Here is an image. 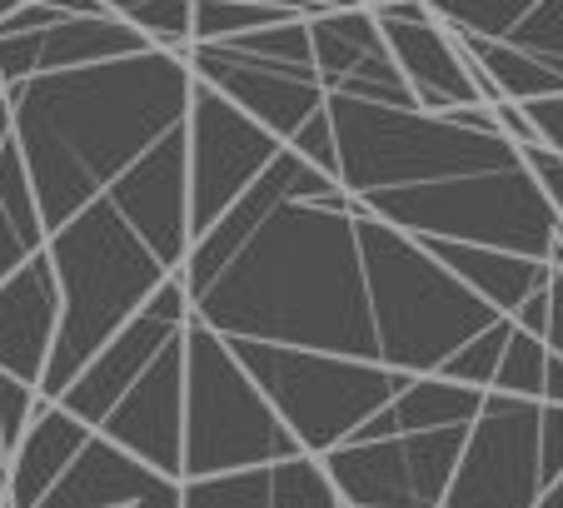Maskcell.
Listing matches in <instances>:
<instances>
[{
    "label": "cell",
    "instance_id": "cell-1",
    "mask_svg": "<svg viewBox=\"0 0 563 508\" xmlns=\"http://www.w3.org/2000/svg\"><path fill=\"white\" fill-rule=\"evenodd\" d=\"M180 279L224 339L543 399L549 344L289 145L195 234Z\"/></svg>",
    "mask_w": 563,
    "mask_h": 508
},
{
    "label": "cell",
    "instance_id": "cell-2",
    "mask_svg": "<svg viewBox=\"0 0 563 508\" xmlns=\"http://www.w3.org/2000/svg\"><path fill=\"white\" fill-rule=\"evenodd\" d=\"M195 70L185 51L106 55L5 90L11 125L60 279V334L45 399L86 369L185 269L190 230Z\"/></svg>",
    "mask_w": 563,
    "mask_h": 508
},
{
    "label": "cell",
    "instance_id": "cell-3",
    "mask_svg": "<svg viewBox=\"0 0 563 508\" xmlns=\"http://www.w3.org/2000/svg\"><path fill=\"white\" fill-rule=\"evenodd\" d=\"M334 180L415 240L494 244L563 265V224L533 175L529 145L504 135L494 106L419 110L330 96Z\"/></svg>",
    "mask_w": 563,
    "mask_h": 508
},
{
    "label": "cell",
    "instance_id": "cell-4",
    "mask_svg": "<svg viewBox=\"0 0 563 508\" xmlns=\"http://www.w3.org/2000/svg\"><path fill=\"white\" fill-rule=\"evenodd\" d=\"M344 508H444L489 389L230 339Z\"/></svg>",
    "mask_w": 563,
    "mask_h": 508
},
{
    "label": "cell",
    "instance_id": "cell-5",
    "mask_svg": "<svg viewBox=\"0 0 563 508\" xmlns=\"http://www.w3.org/2000/svg\"><path fill=\"white\" fill-rule=\"evenodd\" d=\"M200 309L170 275L140 314L65 384L55 404L90 423L110 444L130 449L165 478H185V399H190V339Z\"/></svg>",
    "mask_w": 563,
    "mask_h": 508
},
{
    "label": "cell",
    "instance_id": "cell-6",
    "mask_svg": "<svg viewBox=\"0 0 563 508\" xmlns=\"http://www.w3.org/2000/svg\"><path fill=\"white\" fill-rule=\"evenodd\" d=\"M185 55H190L195 80L220 90L255 125H265L279 145L305 155L324 175L340 169L330 90H324V75H319V60H314L309 15H285V21L230 35V41L190 45Z\"/></svg>",
    "mask_w": 563,
    "mask_h": 508
},
{
    "label": "cell",
    "instance_id": "cell-7",
    "mask_svg": "<svg viewBox=\"0 0 563 508\" xmlns=\"http://www.w3.org/2000/svg\"><path fill=\"white\" fill-rule=\"evenodd\" d=\"M305 454L289 423L265 399L234 344L195 319L190 339V399H185V478L240 474Z\"/></svg>",
    "mask_w": 563,
    "mask_h": 508
},
{
    "label": "cell",
    "instance_id": "cell-8",
    "mask_svg": "<svg viewBox=\"0 0 563 508\" xmlns=\"http://www.w3.org/2000/svg\"><path fill=\"white\" fill-rule=\"evenodd\" d=\"M504 100L563 96V0H424Z\"/></svg>",
    "mask_w": 563,
    "mask_h": 508
},
{
    "label": "cell",
    "instance_id": "cell-9",
    "mask_svg": "<svg viewBox=\"0 0 563 508\" xmlns=\"http://www.w3.org/2000/svg\"><path fill=\"white\" fill-rule=\"evenodd\" d=\"M543 488V399L489 389L444 508H533Z\"/></svg>",
    "mask_w": 563,
    "mask_h": 508
},
{
    "label": "cell",
    "instance_id": "cell-10",
    "mask_svg": "<svg viewBox=\"0 0 563 508\" xmlns=\"http://www.w3.org/2000/svg\"><path fill=\"white\" fill-rule=\"evenodd\" d=\"M279 140L245 115L240 106L195 85V120H190V230L200 234L234 195H245L260 180V169L279 155Z\"/></svg>",
    "mask_w": 563,
    "mask_h": 508
},
{
    "label": "cell",
    "instance_id": "cell-11",
    "mask_svg": "<svg viewBox=\"0 0 563 508\" xmlns=\"http://www.w3.org/2000/svg\"><path fill=\"white\" fill-rule=\"evenodd\" d=\"M379 15V31L389 41L394 65L405 70L409 90H415L419 110H468V106H499V90L474 60L468 51L449 35V25L429 11L424 0H399L389 11H374Z\"/></svg>",
    "mask_w": 563,
    "mask_h": 508
},
{
    "label": "cell",
    "instance_id": "cell-12",
    "mask_svg": "<svg viewBox=\"0 0 563 508\" xmlns=\"http://www.w3.org/2000/svg\"><path fill=\"white\" fill-rule=\"evenodd\" d=\"M309 35H314V60L330 96L379 100V106H419L405 70L394 65L374 11L350 5V11L309 15Z\"/></svg>",
    "mask_w": 563,
    "mask_h": 508
},
{
    "label": "cell",
    "instance_id": "cell-13",
    "mask_svg": "<svg viewBox=\"0 0 563 508\" xmlns=\"http://www.w3.org/2000/svg\"><path fill=\"white\" fill-rule=\"evenodd\" d=\"M35 508H185V478H165L106 434H90Z\"/></svg>",
    "mask_w": 563,
    "mask_h": 508
},
{
    "label": "cell",
    "instance_id": "cell-14",
    "mask_svg": "<svg viewBox=\"0 0 563 508\" xmlns=\"http://www.w3.org/2000/svg\"><path fill=\"white\" fill-rule=\"evenodd\" d=\"M429 250L474 289L478 299H489L499 314H509L519 329L543 339L549 329V295L559 265L533 259V254L494 250V244H454V240H429Z\"/></svg>",
    "mask_w": 563,
    "mask_h": 508
},
{
    "label": "cell",
    "instance_id": "cell-15",
    "mask_svg": "<svg viewBox=\"0 0 563 508\" xmlns=\"http://www.w3.org/2000/svg\"><path fill=\"white\" fill-rule=\"evenodd\" d=\"M60 334V279L51 254H35L0 285V369L41 389Z\"/></svg>",
    "mask_w": 563,
    "mask_h": 508
},
{
    "label": "cell",
    "instance_id": "cell-16",
    "mask_svg": "<svg viewBox=\"0 0 563 508\" xmlns=\"http://www.w3.org/2000/svg\"><path fill=\"white\" fill-rule=\"evenodd\" d=\"M90 434H96V429L75 419L65 404L41 399L31 429H25V439L15 444V454H11V488H5V508H35L41 504L45 488L65 474V464L86 449Z\"/></svg>",
    "mask_w": 563,
    "mask_h": 508
},
{
    "label": "cell",
    "instance_id": "cell-17",
    "mask_svg": "<svg viewBox=\"0 0 563 508\" xmlns=\"http://www.w3.org/2000/svg\"><path fill=\"white\" fill-rule=\"evenodd\" d=\"M35 254H45V220L35 205L31 175H25L21 145L11 140L0 155V285L31 265Z\"/></svg>",
    "mask_w": 563,
    "mask_h": 508
},
{
    "label": "cell",
    "instance_id": "cell-18",
    "mask_svg": "<svg viewBox=\"0 0 563 508\" xmlns=\"http://www.w3.org/2000/svg\"><path fill=\"white\" fill-rule=\"evenodd\" d=\"M110 11L159 51H190L195 45V0H110Z\"/></svg>",
    "mask_w": 563,
    "mask_h": 508
},
{
    "label": "cell",
    "instance_id": "cell-19",
    "mask_svg": "<svg viewBox=\"0 0 563 508\" xmlns=\"http://www.w3.org/2000/svg\"><path fill=\"white\" fill-rule=\"evenodd\" d=\"M185 508H275V464L185 478Z\"/></svg>",
    "mask_w": 563,
    "mask_h": 508
},
{
    "label": "cell",
    "instance_id": "cell-20",
    "mask_svg": "<svg viewBox=\"0 0 563 508\" xmlns=\"http://www.w3.org/2000/svg\"><path fill=\"white\" fill-rule=\"evenodd\" d=\"M285 15V5H265V0H195V45L205 41H230V35L260 31V25H275Z\"/></svg>",
    "mask_w": 563,
    "mask_h": 508
},
{
    "label": "cell",
    "instance_id": "cell-21",
    "mask_svg": "<svg viewBox=\"0 0 563 508\" xmlns=\"http://www.w3.org/2000/svg\"><path fill=\"white\" fill-rule=\"evenodd\" d=\"M529 159H533V175H539V185H543V195H549L553 214H559V224H563V150L529 145Z\"/></svg>",
    "mask_w": 563,
    "mask_h": 508
},
{
    "label": "cell",
    "instance_id": "cell-22",
    "mask_svg": "<svg viewBox=\"0 0 563 508\" xmlns=\"http://www.w3.org/2000/svg\"><path fill=\"white\" fill-rule=\"evenodd\" d=\"M543 478H563V404H543Z\"/></svg>",
    "mask_w": 563,
    "mask_h": 508
},
{
    "label": "cell",
    "instance_id": "cell-23",
    "mask_svg": "<svg viewBox=\"0 0 563 508\" xmlns=\"http://www.w3.org/2000/svg\"><path fill=\"white\" fill-rule=\"evenodd\" d=\"M529 120L539 125V140L553 150H563V96H549V100H529Z\"/></svg>",
    "mask_w": 563,
    "mask_h": 508
},
{
    "label": "cell",
    "instance_id": "cell-24",
    "mask_svg": "<svg viewBox=\"0 0 563 508\" xmlns=\"http://www.w3.org/2000/svg\"><path fill=\"white\" fill-rule=\"evenodd\" d=\"M543 344H549V354H559V360H563V265H559V275H553L549 329H543Z\"/></svg>",
    "mask_w": 563,
    "mask_h": 508
},
{
    "label": "cell",
    "instance_id": "cell-25",
    "mask_svg": "<svg viewBox=\"0 0 563 508\" xmlns=\"http://www.w3.org/2000/svg\"><path fill=\"white\" fill-rule=\"evenodd\" d=\"M265 5H285V11H299V15H324V11H350L360 0H265Z\"/></svg>",
    "mask_w": 563,
    "mask_h": 508
},
{
    "label": "cell",
    "instance_id": "cell-26",
    "mask_svg": "<svg viewBox=\"0 0 563 508\" xmlns=\"http://www.w3.org/2000/svg\"><path fill=\"white\" fill-rule=\"evenodd\" d=\"M543 404H563V360L549 354V374H543Z\"/></svg>",
    "mask_w": 563,
    "mask_h": 508
},
{
    "label": "cell",
    "instance_id": "cell-27",
    "mask_svg": "<svg viewBox=\"0 0 563 508\" xmlns=\"http://www.w3.org/2000/svg\"><path fill=\"white\" fill-rule=\"evenodd\" d=\"M51 5H60L65 15H115L110 0H51Z\"/></svg>",
    "mask_w": 563,
    "mask_h": 508
},
{
    "label": "cell",
    "instance_id": "cell-28",
    "mask_svg": "<svg viewBox=\"0 0 563 508\" xmlns=\"http://www.w3.org/2000/svg\"><path fill=\"white\" fill-rule=\"evenodd\" d=\"M5 379V369H0ZM5 488H11V439H5V423H0V504H5Z\"/></svg>",
    "mask_w": 563,
    "mask_h": 508
},
{
    "label": "cell",
    "instance_id": "cell-29",
    "mask_svg": "<svg viewBox=\"0 0 563 508\" xmlns=\"http://www.w3.org/2000/svg\"><path fill=\"white\" fill-rule=\"evenodd\" d=\"M364 11H389V5H399V0H360Z\"/></svg>",
    "mask_w": 563,
    "mask_h": 508
},
{
    "label": "cell",
    "instance_id": "cell-30",
    "mask_svg": "<svg viewBox=\"0 0 563 508\" xmlns=\"http://www.w3.org/2000/svg\"><path fill=\"white\" fill-rule=\"evenodd\" d=\"M0 100H5V75H0Z\"/></svg>",
    "mask_w": 563,
    "mask_h": 508
},
{
    "label": "cell",
    "instance_id": "cell-31",
    "mask_svg": "<svg viewBox=\"0 0 563 508\" xmlns=\"http://www.w3.org/2000/svg\"><path fill=\"white\" fill-rule=\"evenodd\" d=\"M0 508H5V504H0Z\"/></svg>",
    "mask_w": 563,
    "mask_h": 508
}]
</instances>
